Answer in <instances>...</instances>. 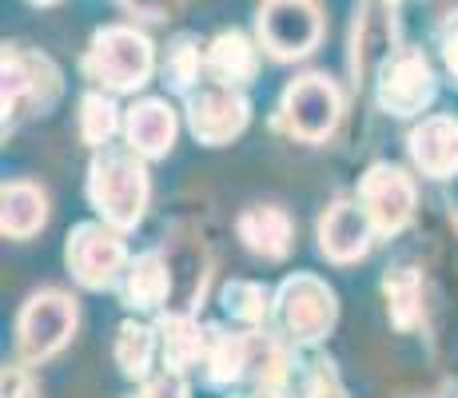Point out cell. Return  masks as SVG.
Segmentation results:
<instances>
[{"mask_svg": "<svg viewBox=\"0 0 458 398\" xmlns=\"http://www.w3.org/2000/svg\"><path fill=\"white\" fill-rule=\"evenodd\" d=\"M383 4H399V0H383Z\"/></svg>", "mask_w": 458, "mask_h": 398, "instance_id": "35", "label": "cell"}, {"mask_svg": "<svg viewBox=\"0 0 458 398\" xmlns=\"http://www.w3.org/2000/svg\"><path fill=\"white\" fill-rule=\"evenodd\" d=\"M140 398H144V394H140Z\"/></svg>", "mask_w": 458, "mask_h": 398, "instance_id": "36", "label": "cell"}, {"mask_svg": "<svg viewBox=\"0 0 458 398\" xmlns=\"http://www.w3.org/2000/svg\"><path fill=\"white\" fill-rule=\"evenodd\" d=\"M160 72H164V84L172 88V92L188 96L208 72V60H204V52H199V40L196 37H175L164 52Z\"/></svg>", "mask_w": 458, "mask_h": 398, "instance_id": "24", "label": "cell"}, {"mask_svg": "<svg viewBox=\"0 0 458 398\" xmlns=\"http://www.w3.org/2000/svg\"><path fill=\"white\" fill-rule=\"evenodd\" d=\"M4 123H21L37 112H48L60 96V72L44 52L8 44L4 48Z\"/></svg>", "mask_w": 458, "mask_h": 398, "instance_id": "4", "label": "cell"}, {"mask_svg": "<svg viewBox=\"0 0 458 398\" xmlns=\"http://www.w3.org/2000/svg\"><path fill=\"white\" fill-rule=\"evenodd\" d=\"M383 0H371V4L359 13L355 21V52H351V68H355V80H367L371 76V68L378 72V64H383L391 52H386V44H391V21H386Z\"/></svg>", "mask_w": 458, "mask_h": 398, "instance_id": "20", "label": "cell"}, {"mask_svg": "<svg viewBox=\"0 0 458 398\" xmlns=\"http://www.w3.org/2000/svg\"><path fill=\"white\" fill-rule=\"evenodd\" d=\"M156 331H160V355H164L167 370L188 375L191 367H199V362L208 359L211 331H204L191 311H167V315H160Z\"/></svg>", "mask_w": 458, "mask_h": 398, "instance_id": "17", "label": "cell"}, {"mask_svg": "<svg viewBox=\"0 0 458 398\" xmlns=\"http://www.w3.org/2000/svg\"><path fill=\"white\" fill-rule=\"evenodd\" d=\"M303 398H347V386H343L339 370L327 359H315L303 375Z\"/></svg>", "mask_w": 458, "mask_h": 398, "instance_id": "28", "label": "cell"}, {"mask_svg": "<svg viewBox=\"0 0 458 398\" xmlns=\"http://www.w3.org/2000/svg\"><path fill=\"white\" fill-rule=\"evenodd\" d=\"M454 398H458V394H454Z\"/></svg>", "mask_w": 458, "mask_h": 398, "instance_id": "37", "label": "cell"}, {"mask_svg": "<svg viewBox=\"0 0 458 398\" xmlns=\"http://www.w3.org/2000/svg\"><path fill=\"white\" fill-rule=\"evenodd\" d=\"M152 199L144 156L131 148H96V159L88 164V203L100 211L104 224L131 232L140 227Z\"/></svg>", "mask_w": 458, "mask_h": 398, "instance_id": "1", "label": "cell"}, {"mask_svg": "<svg viewBox=\"0 0 458 398\" xmlns=\"http://www.w3.org/2000/svg\"><path fill=\"white\" fill-rule=\"evenodd\" d=\"M315 235H319V251L327 255L331 263L347 267V263H359L367 251H371L378 227H375V219L367 216L363 203L339 199V203H331V207L319 216Z\"/></svg>", "mask_w": 458, "mask_h": 398, "instance_id": "12", "label": "cell"}, {"mask_svg": "<svg viewBox=\"0 0 458 398\" xmlns=\"http://www.w3.org/2000/svg\"><path fill=\"white\" fill-rule=\"evenodd\" d=\"M411 159L422 175L446 180L458 172V120L454 116H427L407 140Z\"/></svg>", "mask_w": 458, "mask_h": 398, "instance_id": "13", "label": "cell"}, {"mask_svg": "<svg viewBox=\"0 0 458 398\" xmlns=\"http://www.w3.org/2000/svg\"><path fill=\"white\" fill-rule=\"evenodd\" d=\"M144 398H188V383H183L180 370H164V375H156L148 383Z\"/></svg>", "mask_w": 458, "mask_h": 398, "instance_id": "30", "label": "cell"}, {"mask_svg": "<svg viewBox=\"0 0 458 398\" xmlns=\"http://www.w3.org/2000/svg\"><path fill=\"white\" fill-rule=\"evenodd\" d=\"M259 44L276 60H303L323 40V13L315 0H263L259 16Z\"/></svg>", "mask_w": 458, "mask_h": 398, "instance_id": "7", "label": "cell"}, {"mask_svg": "<svg viewBox=\"0 0 458 398\" xmlns=\"http://www.w3.org/2000/svg\"><path fill=\"white\" fill-rule=\"evenodd\" d=\"M235 232H240L243 247L251 255H263V259H284L292 251L295 239V224L284 207L276 203H251L240 219H235Z\"/></svg>", "mask_w": 458, "mask_h": 398, "instance_id": "15", "label": "cell"}, {"mask_svg": "<svg viewBox=\"0 0 458 398\" xmlns=\"http://www.w3.org/2000/svg\"><path fill=\"white\" fill-rule=\"evenodd\" d=\"M438 44H443V60H446V68L458 76V13L446 16V24H443V32H438Z\"/></svg>", "mask_w": 458, "mask_h": 398, "instance_id": "32", "label": "cell"}, {"mask_svg": "<svg viewBox=\"0 0 458 398\" xmlns=\"http://www.w3.org/2000/svg\"><path fill=\"white\" fill-rule=\"evenodd\" d=\"M48 224V196L29 180H13L0 191V227L8 239H32Z\"/></svg>", "mask_w": 458, "mask_h": 398, "instance_id": "18", "label": "cell"}, {"mask_svg": "<svg viewBox=\"0 0 458 398\" xmlns=\"http://www.w3.org/2000/svg\"><path fill=\"white\" fill-rule=\"evenodd\" d=\"M415 180L394 164H371L359 180V203L375 219L378 235H399L415 219Z\"/></svg>", "mask_w": 458, "mask_h": 398, "instance_id": "11", "label": "cell"}, {"mask_svg": "<svg viewBox=\"0 0 458 398\" xmlns=\"http://www.w3.org/2000/svg\"><path fill=\"white\" fill-rule=\"evenodd\" d=\"M175 108L167 100H136L124 116V136L128 148L140 152L144 159H164L175 144Z\"/></svg>", "mask_w": 458, "mask_h": 398, "instance_id": "14", "label": "cell"}, {"mask_svg": "<svg viewBox=\"0 0 458 398\" xmlns=\"http://www.w3.org/2000/svg\"><path fill=\"white\" fill-rule=\"evenodd\" d=\"M204 60H208L211 80H224V84H235V88L251 84L255 72H259V48L243 32H219L208 44Z\"/></svg>", "mask_w": 458, "mask_h": 398, "instance_id": "19", "label": "cell"}, {"mask_svg": "<svg viewBox=\"0 0 458 398\" xmlns=\"http://www.w3.org/2000/svg\"><path fill=\"white\" fill-rule=\"evenodd\" d=\"M287 351L279 347L271 334H263V331H251V370H248V378H255V386H263V383H287Z\"/></svg>", "mask_w": 458, "mask_h": 398, "instance_id": "27", "label": "cell"}, {"mask_svg": "<svg viewBox=\"0 0 458 398\" xmlns=\"http://www.w3.org/2000/svg\"><path fill=\"white\" fill-rule=\"evenodd\" d=\"M175 279H172V263L167 251H144L128 263L124 271V303L131 311H160L172 299Z\"/></svg>", "mask_w": 458, "mask_h": 398, "instance_id": "16", "label": "cell"}, {"mask_svg": "<svg viewBox=\"0 0 458 398\" xmlns=\"http://www.w3.org/2000/svg\"><path fill=\"white\" fill-rule=\"evenodd\" d=\"M0 391H4V398H40V386H37V378H32L29 362H13V367H4V383H0Z\"/></svg>", "mask_w": 458, "mask_h": 398, "instance_id": "29", "label": "cell"}, {"mask_svg": "<svg viewBox=\"0 0 458 398\" xmlns=\"http://www.w3.org/2000/svg\"><path fill=\"white\" fill-rule=\"evenodd\" d=\"M339 303L319 275H287L276 291V323L292 343H319L335 331Z\"/></svg>", "mask_w": 458, "mask_h": 398, "instance_id": "3", "label": "cell"}, {"mask_svg": "<svg viewBox=\"0 0 458 398\" xmlns=\"http://www.w3.org/2000/svg\"><path fill=\"white\" fill-rule=\"evenodd\" d=\"M435 92H438L435 68L419 48H394L375 72V100L386 116L399 120L419 116V112L430 108Z\"/></svg>", "mask_w": 458, "mask_h": 398, "instance_id": "6", "label": "cell"}, {"mask_svg": "<svg viewBox=\"0 0 458 398\" xmlns=\"http://www.w3.org/2000/svg\"><path fill=\"white\" fill-rule=\"evenodd\" d=\"M156 48L131 24H108L84 48V76L104 92H136L152 80Z\"/></svg>", "mask_w": 458, "mask_h": 398, "instance_id": "2", "label": "cell"}, {"mask_svg": "<svg viewBox=\"0 0 458 398\" xmlns=\"http://www.w3.org/2000/svg\"><path fill=\"white\" fill-rule=\"evenodd\" d=\"M116 128H120V108H116V100H112V92H104V88L84 92V100H81V140L84 144L108 148Z\"/></svg>", "mask_w": 458, "mask_h": 398, "instance_id": "26", "label": "cell"}, {"mask_svg": "<svg viewBox=\"0 0 458 398\" xmlns=\"http://www.w3.org/2000/svg\"><path fill=\"white\" fill-rule=\"evenodd\" d=\"M188 128L199 144L208 148H224L248 128L251 120V104L248 96L235 84H224V80H199L188 96Z\"/></svg>", "mask_w": 458, "mask_h": 398, "instance_id": "10", "label": "cell"}, {"mask_svg": "<svg viewBox=\"0 0 458 398\" xmlns=\"http://www.w3.org/2000/svg\"><path fill=\"white\" fill-rule=\"evenodd\" d=\"M219 299H224L227 315L248 323V326H259L276 315V295H271L263 283H251V279H232L224 291H219Z\"/></svg>", "mask_w": 458, "mask_h": 398, "instance_id": "25", "label": "cell"}, {"mask_svg": "<svg viewBox=\"0 0 458 398\" xmlns=\"http://www.w3.org/2000/svg\"><path fill=\"white\" fill-rule=\"evenodd\" d=\"M76 303L64 291H37L29 303L21 307L16 318V347H21L24 362H48L52 355L68 347V339L76 334Z\"/></svg>", "mask_w": 458, "mask_h": 398, "instance_id": "5", "label": "cell"}, {"mask_svg": "<svg viewBox=\"0 0 458 398\" xmlns=\"http://www.w3.org/2000/svg\"><path fill=\"white\" fill-rule=\"evenodd\" d=\"M120 4H124L128 13L144 16V21H172L180 0H120Z\"/></svg>", "mask_w": 458, "mask_h": 398, "instance_id": "31", "label": "cell"}, {"mask_svg": "<svg viewBox=\"0 0 458 398\" xmlns=\"http://www.w3.org/2000/svg\"><path fill=\"white\" fill-rule=\"evenodd\" d=\"M343 116V96L335 88V80L307 72L287 84L284 100H279V123L303 144H323Z\"/></svg>", "mask_w": 458, "mask_h": 398, "instance_id": "9", "label": "cell"}, {"mask_svg": "<svg viewBox=\"0 0 458 398\" xmlns=\"http://www.w3.org/2000/svg\"><path fill=\"white\" fill-rule=\"evenodd\" d=\"M251 398H292V394H287L284 383H263V386H255Z\"/></svg>", "mask_w": 458, "mask_h": 398, "instance_id": "33", "label": "cell"}, {"mask_svg": "<svg viewBox=\"0 0 458 398\" xmlns=\"http://www.w3.org/2000/svg\"><path fill=\"white\" fill-rule=\"evenodd\" d=\"M156 351H160V331H156V326H144V323H136V318L120 323V331H116V367L124 370V378L144 383V378L152 375Z\"/></svg>", "mask_w": 458, "mask_h": 398, "instance_id": "23", "label": "cell"}, {"mask_svg": "<svg viewBox=\"0 0 458 398\" xmlns=\"http://www.w3.org/2000/svg\"><path fill=\"white\" fill-rule=\"evenodd\" d=\"M383 295H386V315L399 326L403 334H411L422 318V271L415 267H394L383 279Z\"/></svg>", "mask_w": 458, "mask_h": 398, "instance_id": "22", "label": "cell"}, {"mask_svg": "<svg viewBox=\"0 0 458 398\" xmlns=\"http://www.w3.org/2000/svg\"><path fill=\"white\" fill-rule=\"evenodd\" d=\"M32 4H56V0H32Z\"/></svg>", "mask_w": 458, "mask_h": 398, "instance_id": "34", "label": "cell"}, {"mask_svg": "<svg viewBox=\"0 0 458 398\" xmlns=\"http://www.w3.org/2000/svg\"><path fill=\"white\" fill-rule=\"evenodd\" d=\"M124 232L112 224H81L68 235V271L84 291H108L128 271Z\"/></svg>", "mask_w": 458, "mask_h": 398, "instance_id": "8", "label": "cell"}, {"mask_svg": "<svg viewBox=\"0 0 458 398\" xmlns=\"http://www.w3.org/2000/svg\"><path fill=\"white\" fill-rule=\"evenodd\" d=\"M204 367H208L211 386H232V383H240V378H248V370H251V334L211 331Z\"/></svg>", "mask_w": 458, "mask_h": 398, "instance_id": "21", "label": "cell"}]
</instances>
